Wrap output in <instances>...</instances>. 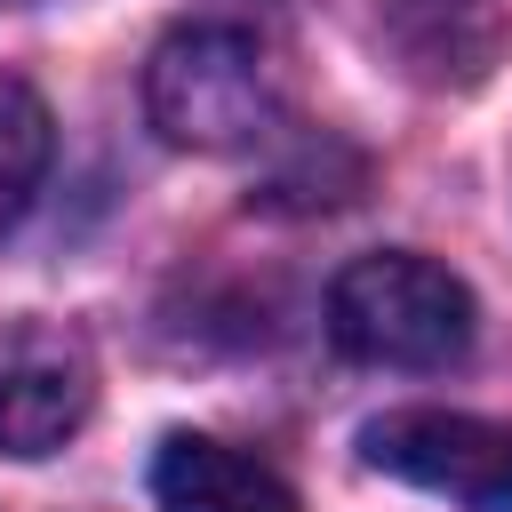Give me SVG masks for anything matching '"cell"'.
Returning a JSON list of instances; mask_svg holds the SVG:
<instances>
[{
  "label": "cell",
  "mask_w": 512,
  "mask_h": 512,
  "mask_svg": "<svg viewBox=\"0 0 512 512\" xmlns=\"http://www.w3.org/2000/svg\"><path fill=\"white\" fill-rule=\"evenodd\" d=\"M144 112L184 152H248L280 120L272 48L240 24H176L144 64Z\"/></svg>",
  "instance_id": "cell-1"
},
{
  "label": "cell",
  "mask_w": 512,
  "mask_h": 512,
  "mask_svg": "<svg viewBox=\"0 0 512 512\" xmlns=\"http://www.w3.org/2000/svg\"><path fill=\"white\" fill-rule=\"evenodd\" d=\"M328 336L360 368H448L472 344V288L416 248H384L336 272Z\"/></svg>",
  "instance_id": "cell-2"
},
{
  "label": "cell",
  "mask_w": 512,
  "mask_h": 512,
  "mask_svg": "<svg viewBox=\"0 0 512 512\" xmlns=\"http://www.w3.org/2000/svg\"><path fill=\"white\" fill-rule=\"evenodd\" d=\"M360 456L464 512H512V424L464 408H384L360 424Z\"/></svg>",
  "instance_id": "cell-3"
},
{
  "label": "cell",
  "mask_w": 512,
  "mask_h": 512,
  "mask_svg": "<svg viewBox=\"0 0 512 512\" xmlns=\"http://www.w3.org/2000/svg\"><path fill=\"white\" fill-rule=\"evenodd\" d=\"M96 408L88 344L48 320H0V456H56Z\"/></svg>",
  "instance_id": "cell-4"
},
{
  "label": "cell",
  "mask_w": 512,
  "mask_h": 512,
  "mask_svg": "<svg viewBox=\"0 0 512 512\" xmlns=\"http://www.w3.org/2000/svg\"><path fill=\"white\" fill-rule=\"evenodd\" d=\"M152 496L160 512H296V488L232 448V440H208V432H168L160 456H152Z\"/></svg>",
  "instance_id": "cell-5"
},
{
  "label": "cell",
  "mask_w": 512,
  "mask_h": 512,
  "mask_svg": "<svg viewBox=\"0 0 512 512\" xmlns=\"http://www.w3.org/2000/svg\"><path fill=\"white\" fill-rule=\"evenodd\" d=\"M384 24L424 80H480V64L496 48V24L480 0H392Z\"/></svg>",
  "instance_id": "cell-6"
},
{
  "label": "cell",
  "mask_w": 512,
  "mask_h": 512,
  "mask_svg": "<svg viewBox=\"0 0 512 512\" xmlns=\"http://www.w3.org/2000/svg\"><path fill=\"white\" fill-rule=\"evenodd\" d=\"M48 152H56L48 104H40L16 72H0V232L32 208V192H40V176H48Z\"/></svg>",
  "instance_id": "cell-7"
},
{
  "label": "cell",
  "mask_w": 512,
  "mask_h": 512,
  "mask_svg": "<svg viewBox=\"0 0 512 512\" xmlns=\"http://www.w3.org/2000/svg\"><path fill=\"white\" fill-rule=\"evenodd\" d=\"M0 8H8V0H0Z\"/></svg>",
  "instance_id": "cell-8"
}]
</instances>
